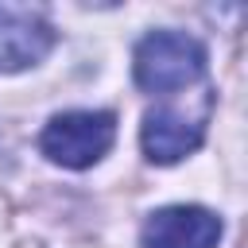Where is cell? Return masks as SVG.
I'll use <instances>...</instances> for the list:
<instances>
[{
	"mask_svg": "<svg viewBox=\"0 0 248 248\" xmlns=\"http://www.w3.org/2000/svg\"><path fill=\"white\" fill-rule=\"evenodd\" d=\"M50 46H54V27L46 23L43 8L0 4V74H16L43 62Z\"/></svg>",
	"mask_w": 248,
	"mask_h": 248,
	"instance_id": "obj_3",
	"label": "cell"
},
{
	"mask_svg": "<svg viewBox=\"0 0 248 248\" xmlns=\"http://www.w3.org/2000/svg\"><path fill=\"white\" fill-rule=\"evenodd\" d=\"M205 140V112L202 116H190L186 108L178 105H163V108H151L143 116V128H140V143H143V155L151 163H178L186 159L190 151H198Z\"/></svg>",
	"mask_w": 248,
	"mask_h": 248,
	"instance_id": "obj_4",
	"label": "cell"
},
{
	"mask_svg": "<svg viewBox=\"0 0 248 248\" xmlns=\"http://www.w3.org/2000/svg\"><path fill=\"white\" fill-rule=\"evenodd\" d=\"M112 140H116V116L112 112L74 108V112H58L43 128L39 147L50 163L70 167V170H85L112 147Z\"/></svg>",
	"mask_w": 248,
	"mask_h": 248,
	"instance_id": "obj_2",
	"label": "cell"
},
{
	"mask_svg": "<svg viewBox=\"0 0 248 248\" xmlns=\"http://www.w3.org/2000/svg\"><path fill=\"white\" fill-rule=\"evenodd\" d=\"M132 74H136V85L143 93L190 89L205 74V46L186 31H151L136 46Z\"/></svg>",
	"mask_w": 248,
	"mask_h": 248,
	"instance_id": "obj_1",
	"label": "cell"
},
{
	"mask_svg": "<svg viewBox=\"0 0 248 248\" xmlns=\"http://www.w3.org/2000/svg\"><path fill=\"white\" fill-rule=\"evenodd\" d=\"M221 217L202 205H167L143 221V248H217Z\"/></svg>",
	"mask_w": 248,
	"mask_h": 248,
	"instance_id": "obj_5",
	"label": "cell"
}]
</instances>
